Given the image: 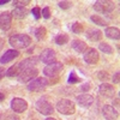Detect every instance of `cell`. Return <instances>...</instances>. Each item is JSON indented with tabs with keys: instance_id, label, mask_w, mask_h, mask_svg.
Here are the masks:
<instances>
[{
	"instance_id": "603a6c76",
	"label": "cell",
	"mask_w": 120,
	"mask_h": 120,
	"mask_svg": "<svg viewBox=\"0 0 120 120\" xmlns=\"http://www.w3.org/2000/svg\"><path fill=\"white\" fill-rule=\"evenodd\" d=\"M54 41H55L56 45L63 46V45L67 43V41H68V36H67L66 34H59V35L54 38Z\"/></svg>"
},
{
	"instance_id": "277c9868",
	"label": "cell",
	"mask_w": 120,
	"mask_h": 120,
	"mask_svg": "<svg viewBox=\"0 0 120 120\" xmlns=\"http://www.w3.org/2000/svg\"><path fill=\"white\" fill-rule=\"evenodd\" d=\"M36 108H37V111L43 114V115H52L54 113V107L51 102H48L47 101V98L46 97H41L38 100V101L36 102Z\"/></svg>"
},
{
	"instance_id": "6da1fadb",
	"label": "cell",
	"mask_w": 120,
	"mask_h": 120,
	"mask_svg": "<svg viewBox=\"0 0 120 120\" xmlns=\"http://www.w3.org/2000/svg\"><path fill=\"white\" fill-rule=\"evenodd\" d=\"M8 42L15 49L18 51V49L26 48L31 45V37L26 34H16V35L10 37Z\"/></svg>"
},
{
	"instance_id": "4dcf8cb0",
	"label": "cell",
	"mask_w": 120,
	"mask_h": 120,
	"mask_svg": "<svg viewBox=\"0 0 120 120\" xmlns=\"http://www.w3.org/2000/svg\"><path fill=\"white\" fill-rule=\"evenodd\" d=\"M119 76H120V73H119V72H115V75L113 76L112 81H113V83H114V84H118V83H119Z\"/></svg>"
},
{
	"instance_id": "d6a6232c",
	"label": "cell",
	"mask_w": 120,
	"mask_h": 120,
	"mask_svg": "<svg viewBox=\"0 0 120 120\" xmlns=\"http://www.w3.org/2000/svg\"><path fill=\"white\" fill-rule=\"evenodd\" d=\"M98 77L101 78V79H103V81H106V79L108 78V75L106 73V72H103V71H101V73L98 75Z\"/></svg>"
},
{
	"instance_id": "30bf717a",
	"label": "cell",
	"mask_w": 120,
	"mask_h": 120,
	"mask_svg": "<svg viewBox=\"0 0 120 120\" xmlns=\"http://www.w3.org/2000/svg\"><path fill=\"white\" fill-rule=\"evenodd\" d=\"M100 60V54L95 48H88L84 53V61L90 65H95Z\"/></svg>"
},
{
	"instance_id": "ac0fdd59",
	"label": "cell",
	"mask_w": 120,
	"mask_h": 120,
	"mask_svg": "<svg viewBox=\"0 0 120 120\" xmlns=\"http://www.w3.org/2000/svg\"><path fill=\"white\" fill-rule=\"evenodd\" d=\"M71 47L73 51H76L78 54H84L85 51L88 49V46L84 41H82V40H73L72 43H71Z\"/></svg>"
},
{
	"instance_id": "74e56055",
	"label": "cell",
	"mask_w": 120,
	"mask_h": 120,
	"mask_svg": "<svg viewBox=\"0 0 120 120\" xmlns=\"http://www.w3.org/2000/svg\"><path fill=\"white\" fill-rule=\"evenodd\" d=\"M7 3H10V0H1V1H0V5H4V4H7Z\"/></svg>"
},
{
	"instance_id": "484cf974",
	"label": "cell",
	"mask_w": 120,
	"mask_h": 120,
	"mask_svg": "<svg viewBox=\"0 0 120 120\" xmlns=\"http://www.w3.org/2000/svg\"><path fill=\"white\" fill-rule=\"evenodd\" d=\"M67 82H68L70 84H75V83H78V82H81V79H79V78L77 77V75H76L75 72H71V73H70V76H68V79H67Z\"/></svg>"
},
{
	"instance_id": "9c48e42d",
	"label": "cell",
	"mask_w": 120,
	"mask_h": 120,
	"mask_svg": "<svg viewBox=\"0 0 120 120\" xmlns=\"http://www.w3.org/2000/svg\"><path fill=\"white\" fill-rule=\"evenodd\" d=\"M28 108V103L24 98H21V97H15L12 98L11 101V109L15 112V113H23L26 111Z\"/></svg>"
},
{
	"instance_id": "d590c367",
	"label": "cell",
	"mask_w": 120,
	"mask_h": 120,
	"mask_svg": "<svg viewBox=\"0 0 120 120\" xmlns=\"http://www.w3.org/2000/svg\"><path fill=\"white\" fill-rule=\"evenodd\" d=\"M5 98H6V95H5L3 91H0V102H3Z\"/></svg>"
},
{
	"instance_id": "836d02e7",
	"label": "cell",
	"mask_w": 120,
	"mask_h": 120,
	"mask_svg": "<svg viewBox=\"0 0 120 120\" xmlns=\"http://www.w3.org/2000/svg\"><path fill=\"white\" fill-rule=\"evenodd\" d=\"M89 89H90V84H83V85L81 86V90H82V91H85V90L88 91Z\"/></svg>"
},
{
	"instance_id": "ffe728a7",
	"label": "cell",
	"mask_w": 120,
	"mask_h": 120,
	"mask_svg": "<svg viewBox=\"0 0 120 120\" xmlns=\"http://www.w3.org/2000/svg\"><path fill=\"white\" fill-rule=\"evenodd\" d=\"M11 13H12V17H15L16 19H23L29 15V11L25 7H16Z\"/></svg>"
},
{
	"instance_id": "4fadbf2b",
	"label": "cell",
	"mask_w": 120,
	"mask_h": 120,
	"mask_svg": "<svg viewBox=\"0 0 120 120\" xmlns=\"http://www.w3.org/2000/svg\"><path fill=\"white\" fill-rule=\"evenodd\" d=\"M102 114L106 118V120H116L118 116H119L118 111L114 107L109 106V105H106V106L102 107Z\"/></svg>"
},
{
	"instance_id": "ab89813d",
	"label": "cell",
	"mask_w": 120,
	"mask_h": 120,
	"mask_svg": "<svg viewBox=\"0 0 120 120\" xmlns=\"http://www.w3.org/2000/svg\"><path fill=\"white\" fill-rule=\"evenodd\" d=\"M45 120H55V119H54V118H49V116H48V118H46Z\"/></svg>"
},
{
	"instance_id": "44dd1931",
	"label": "cell",
	"mask_w": 120,
	"mask_h": 120,
	"mask_svg": "<svg viewBox=\"0 0 120 120\" xmlns=\"http://www.w3.org/2000/svg\"><path fill=\"white\" fill-rule=\"evenodd\" d=\"M46 34H47V31H46V29L43 26H38V28H36L34 30V35H35V37L38 40V41L43 40L46 37Z\"/></svg>"
},
{
	"instance_id": "8fae6325",
	"label": "cell",
	"mask_w": 120,
	"mask_h": 120,
	"mask_svg": "<svg viewBox=\"0 0 120 120\" xmlns=\"http://www.w3.org/2000/svg\"><path fill=\"white\" fill-rule=\"evenodd\" d=\"M11 22H12V13L5 11L0 13V29L1 30H8L11 28Z\"/></svg>"
},
{
	"instance_id": "e0dca14e",
	"label": "cell",
	"mask_w": 120,
	"mask_h": 120,
	"mask_svg": "<svg viewBox=\"0 0 120 120\" xmlns=\"http://www.w3.org/2000/svg\"><path fill=\"white\" fill-rule=\"evenodd\" d=\"M95 101L94 96L89 95V94H82L77 96V103L81 107H90Z\"/></svg>"
},
{
	"instance_id": "5b68a950",
	"label": "cell",
	"mask_w": 120,
	"mask_h": 120,
	"mask_svg": "<svg viewBox=\"0 0 120 120\" xmlns=\"http://www.w3.org/2000/svg\"><path fill=\"white\" fill-rule=\"evenodd\" d=\"M63 70H64V65L59 61H55L51 65H46V67L43 68V75L46 77L53 78V77H56Z\"/></svg>"
},
{
	"instance_id": "83f0119b",
	"label": "cell",
	"mask_w": 120,
	"mask_h": 120,
	"mask_svg": "<svg viewBox=\"0 0 120 120\" xmlns=\"http://www.w3.org/2000/svg\"><path fill=\"white\" fill-rule=\"evenodd\" d=\"M31 13L34 15V17H35L36 19H38V18H41V17H42V15H41V10H40L38 7H34V8L31 10Z\"/></svg>"
},
{
	"instance_id": "9a60e30c",
	"label": "cell",
	"mask_w": 120,
	"mask_h": 120,
	"mask_svg": "<svg viewBox=\"0 0 120 120\" xmlns=\"http://www.w3.org/2000/svg\"><path fill=\"white\" fill-rule=\"evenodd\" d=\"M98 91L103 97H113L115 95V89L113 85L108 83H102L98 88Z\"/></svg>"
},
{
	"instance_id": "f1b7e54d",
	"label": "cell",
	"mask_w": 120,
	"mask_h": 120,
	"mask_svg": "<svg viewBox=\"0 0 120 120\" xmlns=\"http://www.w3.org/2000/svg\"><path fill=\"white\" fill-rule=\"evenodd\" d=\"M13 5L16 7H23V5H29V1L28 0H16V1H13Z\"/></svg>"
},
{
	"instance_id": "cb8c5ba5",
	"label": "cell",
	"mask_w": 120,
	"mask_h": 120,
	"mask_svg": "<svg viewBox=\"0 0 120 120\" xmlns=\"http://www.w3.org/2000/svg\"><path fill=\"white\" fill-rule=\"evenodd\" d=\"M98 49L102 53H106V54H112L113 53V48L109 46L108 43H106V42H101V43H100L98 45Z\"/></svg>"
},
{
	"instance_id": "2e32d148",
	"label": "cell",
	"mask_w": 120,
	"mask_h": 120,
	"mask_svg": "<svg viewBox=\"0 0 120 120\" xmlns=\"http://www.w3.org/2000/svg\"><path fill=\"white\" fill-rule=\"evenodd\" d=\"M19 56V52L17 51V49H8V51H6L3 56L0 58V63L1 64H7L10 61H12V60L17 59Z\"/></svg>"
},
{
	"instance_id": "f546056e",
	"label": "cell",
	"mask_w": 120,
	"mask_h": 120,
	"mask_svg": "<svg viewBox=\"0 0 120 120\" xmlns=\"http://www.w3.org/2000/svg\"><path fill=\"white\" fill-rule=\"evenodd\" d=\"M41 15H42L43 18L48 19L49 17H51V10H49V7H45L42 11H41Z\"/></svg>"
},
{
	"instance_id": "1f68e13d",
	"label": "cell",
	"mask_w": 120,
	"mask_h": 120,
	"mask_svg": "<svg viewBox=\"0 0 120 120\" xmlns=\"http://www.w3.org/2000/svg\"><path fill=\"white\" fill-rule=\"evenodd\" d=\"M6 76V70L4 67H0V79H3Z\"/></svg>"
},
{
	"instance_id": "8d00e7d4",
	"label": "cell",
	"mask_w": 120,
	"mask_h": 120,
	"mask_svg": "<svg viewBox=\"0 0 120 120\" xmlns=\"http://www.w3.org/2000/svg\"><path fill=\"white\" fill-rule=\"evenodd\" d=\"M3 47H4V40H3L1 37H0V51L3 49Z\"/></svg>"
},
{
	"instance_id": "d6986e66",
	"label": "cell",
	"mask_w": 120,
	"mask_h": 120,
	"mask_svg": "<svg viewBox=\"0 0 120 120\" xmlns=\"http://www.w3.org/2000/svg\"><path fill=\"white\" fill-rule=\"evenodd\" d=\"M105 34L108 38H111V40H119L120 38V30L118 28H114V26L106 28Z\"/></svg>"
},
{
	"instance_id": "5bb4252c",
	"label": "cell",
	"mask_w": 120,
	"mask_h": 120,
	"mask_svg": "<svg viewBox=\"0 0 120 120\" xmlns=\"http://www.w3.org/2000/svg\"><path fill=\"white\" fill-rule=\"evenodd\" d=\"M85 36H86V38L89 40V41L96 42V41H101L103 34H102L101 30L95 29V28H90V29H88L85 31Z\"/></svg>"
},
{
	"instance_id": "52a82bcc",
	"label": "cell",
	"mask_w": 120,
	"mask_h": 120,
	"mask_svg": "<svg viewBox=\"0 0 120 120\" xmlns=\"http://www.w3.org/2000/svg\"><path fill=\"white\" fill-rule=\"evenodd\" d=\"M38 59H40L41 63H43L46 65H51V64L56 61V53L52 48H46V49H43V51L41 52Z\"/></svg>"
},
{
	"instance_id": "4316f807",
	"label": "cell",
	"mask_w": 120,
	"mask_h": 120,
	"mask_svg": "<svg viewBox=\"0 0 120 120\" xmlns=\"http://www.w3.org/2000/svg\"><path fill=\"white\" fill-rule=\"evenodd\" d=\"M58 5H59V7L60 8H63V10H67V8H70L72 6V3L71 1H59L58 3Z\"/></svg>"
},
{
	"instance_id": "f35d334b",
	"label": "cell",
	"mask_w": 120,
	"mask_h": 120,
	"mask_svg": "<svg viewBox=\"0 0 120 120\" xmlns=\"http://www.w3.org/2000/svg\"><path fill=\"white\" fill-rule=\"evenodd\" d=\"M113 103H114V105H116V107L119 106V97H116V100H114Z\"/></svg>"
},
{
	"instance_id": "e575fe53",
	"label": "cell",
	"mask_w": 120,
	"mask_h": 120,
	"mask_svg": "<svg viewBox=\"0 0 120 120\" xmlns=\"http://www.w3.org/2000/svg\"><path fill=\"white\" fill-rule=\"evenodd\" d=\"M7 120H19V118L15 115H7Z\"/></svg>"
},
{
	"instance_id": "d4e9b609",
	"label": "cell",
	"mask_w": 120,
	"mask_h": 120,
	"mask_svg": "<svg viewBox=\"0 0 120 120\" xmlns=\"http://www.w3.org/2000/svg\"><path fill=\"white\" fill-rule=\"evenodd\" d=\"M71 30H72L75 34H82L84 31V28H83V24H81V23H75L72 25Z\"/></svg>"
},
{
	"instance_id": "7402d4cb",
	"label": "cell",
	"mask_w": 120,
	"mask_h": 120,
	"mask_svg": "<svg viewBox=\"0 0 120 120\" xmlns=\"http://www.w3.org/2000/svg\"><path fill=\"white\" fill-rule=\"evenodd\" d=\"M90 21H91L93 23H95V24H97V25H100V26H106V25H107V22L105 21L103 18L100 17L98 15L91 16V17H90Z\"/></svg>"
},
{
	"instance_id": "3957f363",
	"label": "cell",
	"mask_w": 120,
	"mask_h": 120,
	"mask_svg": "<svg viewBox=\"0 0 120 120\" xmlns=\"http://www.w3.org/2000/svg\"><path fill=\"white\" fill-rule=\"evenodd\" d=\"M48 86V81L45 77H36L35 79H33L31 82L28 83V90L29 91H33V93H38V91H42L46 88Z\"/></svg>"
},
{
	"instance_id": "8992f818",
	"label": "cell",
	"mask_w": 120,
	"mask_h": 120,
	"mask_svg": "<svg viewBox=\"0 0 120 120\" xmlns=\"http://www.w3.org/2000/svg\"><path fill=\"white\" fill-rule=\"evenodd\" d=\"M115 5L112 1H106V0H100L94 4V10L98 13H111L114 11Z\"/></svg>"
},
{
	"instance_id": "7a4b0ae2",
	"label": "cell",
	"mask_w": 120,
	"mask_h": 120,
	"mask_svg": "<svg viewBox=\"0 0 120 120\" xmlns=\"http://www.w3.org/2000/svg\"><path fill=\"white\" fill-rule=\"evenodd\" d=\"M56 111L64 115H72L76 112V106L72 101L67 98H63L56 103Z\"/></svg>"
},
{
	"instance_id": "ba28073f",
	"label": "cell",
	"mask_w": 120,
	"mask_h": 120,
	"mask_svg": "<svg viewBox=\"0 0 120 120\" xmlns=\"http://www.w3.org/2000/svg\"><path fill=\"white\" fill-rule=\"evenodd\" d=\"M38 75V70L36 67H33V68H28L25 70V71H23L21 75L18 76V81L25 84V83H29V82H31L33 79H35Z\"/></svg>"
},
{
	"instance_id": "7c38bea8",
	"label": "cell",
	"mask_w": 120,
	"mask_h": 120,
	"mask_svg": "<svg viewBox=\"0 0 120 120\" xmlns=\"http://www.w3.org/2000/svg\"><path fill=\"white\" fill-rule=\"evenodd\" d=\"M38 56H30V58H26L24 59L22 63H18V66H19V70H21V73L23 71H25V70L28 68H33L35 67V65L38 63Z\"/></svg>"
}]
</instances>
